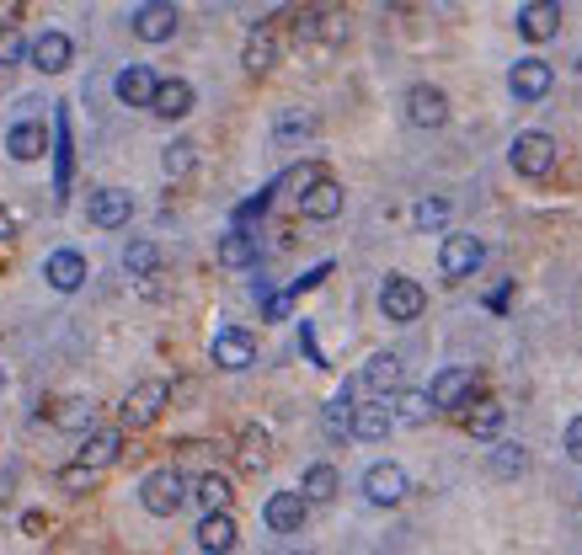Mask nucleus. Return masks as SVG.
<instances>
[{
    "label": "nucleus",
    "mask_w": 582,
    "mask_h": 555,
    "mask_svg": "<svg viewBox=\"0 0 582 555\" xmlns=\"http://www.w3.org/2000/svg\"><path fill=\"white\" fill-rule=\"evenodd\" d=\"M412 219H416V230H427V236L444 230V225H449V199H422L412 208Z\"/></svg>",
    "instance_id": "obj_37"
},
{
    "label": "nucleus",
    "mask_w": 582,
    "mask_h": 555,
    "mask_svg": "<svg viewBox=\"0 0 582 555\" xmlns=\"http://www.w3.org/2000/svg\"><path fill=\"white\" fill-rule=\"evenodd\" d=\"M289 305H294V294H267V299H262L267 320H284V316H289Z\"/></svg>",
    "instance_id": "obj_43"
},
{
    "label": "nucleus",
    "mask_w": 582,
    "mask_h": 555,
    "mask_svg": "<svg viewBox=\"0 0 582 555\" xmlns=\"http://www.w3.org/2000/svg\"><path fill=\"white\" fill-rule=\"evenodd\" d=\"M353 417H358V406H353V385H342L327 406H321V433L342 443V438H353Z\"/></svg>",
    "instance_id": "obj_22"
},
{
    "label": "nucleus",
    "mask_w": 582,
    "mask_h": 555,
    "mask_svg": "<svg viewBox=\"0 0 582 555\" xmlns=\"http://www.w3.org/2000/svg\"><path fill=\"white\" fill-rule=\"evenodd\" d=\"M43 278H48V288H59V294H76L85 283V257L76 246H59V251H48V262H43Z\"/></svg>",
    "instance_id": "obj_16"
},
{
    "label": "nucleus",
    "mask_w": 582,
    "mask_h": 555,
    "mask_svg": "<svg viewBox=\"0 0 582 555\" xmlns=\"http://www.w3.org/2000/svg\"><path fill=\"white\" fill-rule=\"evenodd\" d=\"M507 160H513V171H518V177L540 182V177H550V166H556V139H550L545 128H524V134H513Z\"/></svg>",
    "instance_id": "obj_3"
},
{
    "label": "nucleus",
    "mask_w": 582,
    "mask_h": 555,
    "mask_svg": "<svg viewBox=\"0 0 582 555\" xmlns=\"http://www.w3.org/2000/svg\"><path fill=\"white\" fill-rule=\"evenodd\" d=\"M219 262H225V268H251V262H256V240H251L247 230L219 236Z\"/></svg>",
    "instance_id": "obj_34"
},
{
    "label": "nucleus",
    "mask_w": 582,
    "mask_h": 555,
    "mask_svg": "<svg viewBox=\"0 0 582 555\" xmlns=\"http://www.w3.org/2000/svg\"><path fill=\"white\" fill-rule=\"evenodd\" d=\"M524 465H529V449H524V443H498V449H492V476L498 480L524 476Z\"/></svg>",
    "instance_id": "obj_35"
},
{
    "label": "nucleus",
    "mask_w": 582,
    "mask_h": 555,
    "mask_svg": "<svg viewBox=\"0 0 582 555\" xmlns=\"http://www.w3.org/2000/svg\"><path fill=\"white\" fill-rule=\"evenodd\" d=\"M124 460V428H96V433L81 438V454H76V465H85V471H107V465H118Z\"/></svg>",
    "instance_id": "obj_11"
},
{
    "label": "nucleus",
    "mask_w": 582,
    "mask_h": 555,
    "mask_svg": "<svg viewBox=\"0 0 582 555\" xmlns=\"http://www.w3.org/2000/svg\"><path fill=\"white\" fill-rule=\"evenodd\" d=\"M299 348H305V353H310V363H327V358H321V348H316V331H310V326H305V331H299Z\"/></svg>",
    "instance_id": "obj_46"
},
{
    "label": "nucleus",
    "mask_w": 582,
    "mask_h": 555,
    "mask_svg": "<svg viewBox=\"0 0 582 555\" xmlns=\"http://www.w3.org/2000/svg\"><path fill=\"white\" fill-rule=\"evenodd\" d=\"M518 33L529 43H550L561 33V5H556V0H529V5H518Z\"/></svg>",
    "instance_id": "obj_17"
},
{
    "label": "nucleus",
    "mask_w": 582,
    "mask_h": 555,
    "mask_svg": "<svg viewBox=\"0 0 582 555\" xmlns=\"http://www.w3.org/2000/svg\"><path fill=\"white\" fill-rule=\"evenodd\" d=\"M299 214H305V219H336V214H342V188H336L332 177H321V182L299 199Z\"/></svg>",
    "instance_id": "obj_28"
},
{
    "label": "nucleus",
    "mask_w": 582,
    "mask_h": 555,
    "mask_svg": "<svg viewBox=\"0 0 582 555\" xmlns=\"http://www.w3.org/2000/svg\"><path fill=\"white\" fill-rule=\"evenodd\" d=\"M208 358H214L219 369L241 374V369H251V363H256V337H251V331H241V326H225V331L214 337Z\"/></svg>",
    "instance_id": "obj_10"
},
{
    "label": "nucleus",
    "mask_w": 582,
    "mask_h": 555,
    "mask_svg": "<svg viewBox=\"0 0 582 555\" xmlns=\"http://www.w3.org/2000/svg\"><path fill=\"white\" fill-rule=\"evenodd\" d=\"M161 166H167V177H187V171L198 166V145H193V139H176V145H167Z\"/></svg>",
    "instance_id": "obj_38"
},
{
    "label": "nucleus",
    "mask_w": 582,
    "mask_h": 555,
    "mask_svg": "<svg viewBox=\"0 0 582 555\" xmlns=\"http://www.w3.org/2000/svg\"><path fill=\"white\" fill-rule=\"evenodd\" d=\"M396 428V411H390V400H369V406H358V417H353V438H364V443H379V438H390Z\"/></svg>",
    "instance_id": "obj_26"
},
{
    "label": "nucleus",
    "mask_w": 582,
    "mask_h": 555,
    "mask_svg": "<svg viewBox=\"0 0 582 555\" xmlns=\"http://www.w3.org/2000/svg\"><path fill=\"white\" fill-rule=\"evenodd\" d=\"M407 491H412V480H407L401 465H390V460H379V465L364 471V497H369L375 508H396Z\"/></svg>",
    "instance_id": "obj_8"
},
{
    "label": "nucleus",
    "mask_w": 582,
    "mask_h": 555,
    "mask_svg": "<svg viewBox=\"0 0 582 555\" xmlns=\"http://www.w3.org/2000/svg\"><path fill=\"white\" fill-rule=\"evenodd\" d=\"M567 454L582 465V417H572V422H567Z\"/></svg>",
    "instance_id": "obj_44"
},
{
    "label": "nucleus",
    "mask_w": 582,
    "mask_h": 555,
    "mask_svg": "<svg viewBox=\"0 0 582 555\" xmlns=\"http://www.w3.org/2000/svg\"><path fill=\"white\" fill-rule=\"evenodd\" d=\"M156 268H161V251H156V240H128L124 246V273L134 278H156Z\"/></svg>",
    "instance_id": "obj_32"
},
{
    "label": "nucleus",
    "mask_w": 582,
    "mask_h": 555,
    "mask_svg": "<svg viewBox=\"0 0 582 555\" xmlns=\"http://www.w3.org/2000/svg\"><path fill=\"white\" fill-rule=\"evenodd\" d=\"M407 123H412V128H444V123H449V97H444L438 86H427V80L412 86V91H407Z\"/></svg>",
    "instance_id": "obj_9"
},
{
    "label": "nucleus",
    "mask_w": 582,
    "mask_h": 555,
    "mask_svg": "<svg viewBox=\"0 0 582 555\" xmlns=\"http://www.w3.org/2000/svg\"><path fill=\"white\" fill-rule=\"evenodd\" d=\"M193 497L204 502V513H230L236 486H230V476H219V471H204V476L193 480Z\"/></svg>",
    "instance_id": "obj_31"
},
{
    "label": "nucleus",
    "mask_w": 582,
    "mask_h": 555,
    "mask_svg": "<svg viewBox=\"0 0 582 555\" xmlns=\"http://www.w3.org/2000/svg\"><path fill=\"white\" fill-rule=\"evenodd\" d=\"M481 262H487V246H481V236H444V246H438V273L449 278V283L470 278Z\"/></svg>",
    "instance_id": "obj_6"
},
{
    "label": "nucleus",
    "mask_w": 582,
    "mask_h": 555,
    "mask_svg": "<svg viewBox=\"0 0 582 555\" xmlns=\"http://www.w3.org/2000/svg\"><path fill=\"white\" fill-rule=\"evenodd\" d=\"M550 86H556V70H550L545 59H535V54H529V59H518V65L507 70V91H513L518 102H540Z\"/></svg>",
    "instance_id": "obj_13"
},
{
    "label": "nucleus",
    "mask_w": 582,
    "mask_h": 555,
    "mask_svg": "<svg viewBox=\"0 0 582 555\" xmlns=\"http://www.w3.org/2000/svg\"><path fill=\"white\" fill-rule=\"evenodd\" d=\"M364 385L375 390V396H401V358L396 353H375L369 363H364Z\"/></svg>",
    "instance_id": "obj_29"
},
{
    "label": "nucleus",
    "mask_w": 582,
    "mask_h": 555,
    "mask_svg": "<svg viewBox=\"0 0 582 555\" xmlns=\"http://www.w3.org/2000/svg\"><path fill=\"white\" fill-rule=\"evenodd\" d=\"M187 497H193V486H187V476L176 465H161V471H150V476L139 480V502H145V513H156V518H171Z\"/></svg>",
    "instance_id": "obj_1"
},
{
    "label": "nucleus",
    "mask_w": 582,
    "mask_h": 555,
    "mask_svg": "<svg viewBox=\"0 0 582 555\" xmlns=\"http://www.w3.org/2000/svg\"><path fill=\"white\" fill-rule=\"evenodd\" d=\"M128 27H134V38L167 43V38H176V27H182V11H176V5H167V0H150V5H134Z\"/></svg>",
    "instance_id": "obj_7"
},
{
    "label": "nucleus",
    "mask_w": 582,
    "mask_h": 555,
    "mask_svg": "<svg viewBox=\"0 0 582 555\" xmlns=\"http://www.w3.org/2000/svg\"><path fill=\"white\" fill-rule=\"evenodd\" d=\"M54 156H59V199H65V188H70V134H65V118H59V145H54Z\"/></svg>",
    "instance_id": "obj_42"
},
{
    "label": "nucleus",
    "mask_w": 582,
    "mask_h": 555,
    "mask_svg": "<svg viewBox=\"0 0 582 555\" xmlns=\"http://www.w3.org/2000/svg\"><path fill=\"white\" fill-rule=\"evenodd\" d=\"M0 390H5V369H0Z\"/></svg>",
    "instance_id": "obj_48"
},
{
    "label": "nucleus",
    "mask_w": 582,
    "mask_h": 555,
    "mask_svg": "<svg viewBox=\"0 0 582 555\" xmlns=\"http://www.w3.org/2000/svg\"><path fill=\"white\" fill-rule=\"evenodd\" d=\"M273 134H278V139H294V134H316V113H284V118L273 123Z\"/></svg>",
    "instance_id": "obj_40"
},
{
    "label": "nucleus",
    "mask_w": 582,
    "mask_h": 555,
    "mask_svg": "<svg viewBox=\"0 0 582 555\" xmlns=\"http://www.w3.org/2000/svg\"><path fill=\"white\" fill-rule=\"evenodd\" d=\"M70 54H76L70 33H38V38H33V54H27V65L43 70V76H59V70H70Z\"/></svg>",
    "instance_id": "obj_19"
},
{
    "label": "nucleus",
    "mask_w": 582,
    "mask_h": 555,
    "mask_svg": "<svg viewBox=\"0 0 582 555\" xmlns=\"http://www.w3.org/2000/svg\"><path fill=\"white\" fill-rule=\"evenodd\" d=\"M85 214H91L96 230H124L128 219H134V193H124V188H96Z\"/></svg>",
    "instance_id": "obj_12"
},
{
    "label": "nucleus",
    "mask_w": 582,
    "mask_h": 555,
    "mask_svg": "<svg viewBox=\"0 0 582 555\" xmlns=\"http://www.w3.org/2000/svg\"><path fill=\"white\" fill-rule=\"evenodd\" d=\"M236 465L247 471V476H262L267 465H273V438L262 422H247L241 428V443H236Z\"/></svg>",
    "instance_id": "obj_20"
},
{
    "label": "nucleus",
    "mask_w": 582,
    "mask_h": 555,
    "mask_svg": "<svg viewBox=\"0 0 582 555\" xmlns=\"http://www.w3.org/2000/svg\"><path fill=\"white\" fill-rule=\"evenodd\" d=\"M427 396H433L438 411H465L470 400L481 396V374L476 369H444V374H433Z\"/></svg>",
    "instance_id": "obj_5"
},
{
    "label": "nucleus",
    "mask_w": 582,
    "mask_h": 555,
    "mask_svg": "<svg viewBox=\"0 0 582 555\" xmlns=\"http://www.w3.org/2000/svg\"><path fill=\"white\" fill-rule=\"evenodd\" d=\"M59 491H70V497H85V491H96V471H85V465H65L59 476H54Z\"/></svg>",
    "instance_id": "obj_39"
},
{
    "label": "nucleus",
    "mask_w": 582,
    "mask_h": 555,
    "mask_svg": "<svg viewBox=\"0 0 582 555\" xmlns=\"http://www.w3.org/2000/svg\"><path fill=\"white\" fill-rule=\"evenodd\" d=\"M459 422H465V433L470 438H498L502 422H507V406L492 400V396H476L465 411H459Z\"/></svg>",
    "instance_id": "obj_21"
},
{
    "label": "nucleus",
    "mask_w": 582,
    "mask_h": 555,
    "mask_svg": "<svg viewBox=\"0 0 582 555\" xmlns=\"http://www.w3.org/2000/svg\"><path fill=\"white\" fill-rule=\"evenodd\" d=\"M43 150H48V128H43V123L22 118V123L5 128V156L11 160H38Z\"/></svg>",
    "instance_id": "obj_23"
},
{
    "label": "nucleus",
    "mask_w": 582,
    "mask_h": 555,
    "mask_svg": "<svg viewBox=\"0 0 582 555\" xmlns=\"http://www.w3.org/2000/svg\"><path fill=\"white\" fill-rule=\"evenodd\" d=\"M327 278H332V262H316V268H310V273L305 278H294V299H299V294H310V288H321V283H327Z\"/></svg>",
    "instance_id": "obj_41"
},
{
    "label": "nucleus",
    "mask_w": 582,
    "mask_h": 555,
    "mask_svg": "<svg viewBox=\"0 0 582 555\" xmlns=\"http://www.w3.org/2000/svg\"><path fill=\"white\" fill-rule=\"evenodd\" d=\"M113 91H118V102H124V107H156L161 76H156L150 65H124L118 80H113Z\"/></svg>",
    "instance_id": "obj_14"
},
{
    "label": "nucleus",
    "mask_w": 582,
    "mask_h": 555,
    "mask_svg": "<svg viewBox=\"0 0 582 555\" xmlns=\"http://www.w3.org/2000/svg\"><path fill=\"white\" fill-rule=\"evenodd\" d=\"M5 240H16V214L0 203V246H5Z\"/></svg>",
    "instance_id": "obj_45"
},
{
    "label": "nucleus",
    "mask_w": 582,
    "mask_h": 555,
    "mask_svg": "<svg viewBox=\"0 0 582 555\" xmlns=\"http://www.w3.org/2000/svg\"><path fill=\"white\" fill-rule=\"evenodd\" d=\"M294 555H310V551H294Z\"/></svg>",
    "instance_id": "obj_49"
},
{
    "label": "nucleus",
    "mask_w": 582,
    "mask_h": 555,
    "mask_svg": "<svg viewBox=\"0 0 582 555\" xmlns=\"http://www.w3.org/2000/svg\"><path fill=\"white\" fill-rule=\"evenodd\" d=\"M193 102H198V91L187 86V80L176 76V80H161V91H156V118H167V123H176V118H187L193 113Z\"/></svg>",
    "instance_id": "obj_24"
},
{
    "label": "nucleus",
    "mask_w": 582,
    "mask_h": 555,
    "mask_svg": "<svg viewBox=\"0 0 582 555\" xmlns=\"http://www.w3.org/2000/svg\"><path fill=\"white\" fill-rule=\"evenodd\" d=\"M390 411H396V422H407V428H427L433 417H438V406L427 390H401V396L390 400Z\"/></svg>",
    "instance_id": "obj_30"
},
{
    "label": "nucleus",
    "mask_w": 582,
    "mask_h": 555,
    "mask_svg": "<svg viewBox=\"0 0 582 555\" xmlns=\"http://www.w3.org/2000/svg\"><path fill=\"white\" fill-rule=\"evenodd\" d=\"M422 305H427V294H422L416 278H401V273L385 278V288H379V310H385V320L407 326V320L422 316Z\"/></svg>",
    "instance_id": "obj_4"
},
{
    "label": "nucleus",
    "mask_w": 582,
    "mask_h": 555,
    "mask_svg": "<svg viewBox=\"0 0 582 555\" xmlns=\"http://www.w3.org/2000/svg\"><path fill=\"white\" fill-rule=\"evenodd\" d=\"M22 529H27V534H43V529H48V518H43V513H27V518H22Z\"/></svg>",
    "instance_id": "obj_47"
},
{
    "label": "nucleus",
    "mask_w": 582,
    "mask_h": 555,
    "mask_svg": "<svg viewBox=\"0 0 582 555\" xmlns=\"http://www.w3.org/2000/svg\"><path fill=\"white\" fill-rule=\"evenodd\" d=\"M305 491H273L267 497V508H262V523L273 529V534H299L305 529Z\"/></svg>",
    "instance_id": "obj_15"
},
{
    "label": "nucleus",
    "mask_w": 582,
    "mask_h": 555,
    "mask_svg": "<svg viewBox=\"0 0 582 555\" xmlns=\"http://www.w3.org/2000/svg\"><path fill=\"white\" fill-rule=\"evenodd\" d=\"M167 400H171V385L167 380H139L134 390L124 396V406H118V428L124 433H139V428H150L161 411H167Z\"/></svg>",
    "instance_id": "obj_2"
},
{
    "label": "nucleus",
    "mask_w": 582,
    "mask_h": 555,
    "mask_svg": "<svg viewBox=\"0 0 582 555\" xmlns=\"http://www.w3.org/2000/svg\"><path fill=\"white\" fill-rule=\"evenodd\" d=\"M27 54H33V43L22 38V27H16V22H5V16H0V65H5V70H11V65H22V59H27Z\"/></svg>",
    "instance_id": "obj_36"
},
{
    "label": "nucleus",
    "mask_w": 582,
    "mask_h": 555,
    "mask_svg": "<svg viewBox=\"0 0 582 555\" xmlns=\"http://www.w3.org/2000/svg\"><path fill=\"white\" fill-rule=\"evenodd\" d=\"M54 428H65V433H96V406L85 396H70L54 406V417H48Z\"/></svg>",
    "instance_id": "obj_27"
},
{
    "label": "nucleus",
    "mask_w": 582,
    "mask_h": 555,
    "mask_svg": "<svg viewBox=\"0 0 582 555\" xmlns=\"http://www.w3.org/2000/svg\"><path fill=\"white\" fill-rule=\"evenodd\" d=\"M241 540V523L236 513H204L198 518V551L204 555H230Z\"/></svg>",
    "instance_id": "obj_18"
},
{
    "label": "nucleus",
    "mask_w": 582,
    "mask_h": 555,
    "mask_svg": "<svg viewBox=\"0 0 582 555\" xmlns=\"http://www.w3.org/2000/svg\"><path fill=\"white\" fill-rule=\"evenodd\" d=\"M299 491H305V502H332L336 497V465H310L305 471V480H299Z\"/></svg>",
    "instance_id": "obj_33"
},
{
    "label": "nucleus",
    "mask_w": 582,
    "mask_h": 555,
    "mask_svg": "<svg viewBox=\"0 0 582 555\" xmlns=\"http://www.w3.org/2000/svg\"><path fill=\"white\" fill-rule=\"evenodd\" d=\"M241 65H247L251 76H267V70L278 65V38H273V27H267V22H256V27H251L247 48H241Z\"/></svg>",
    "instance_id": "obj_25"
}]
</instances>
